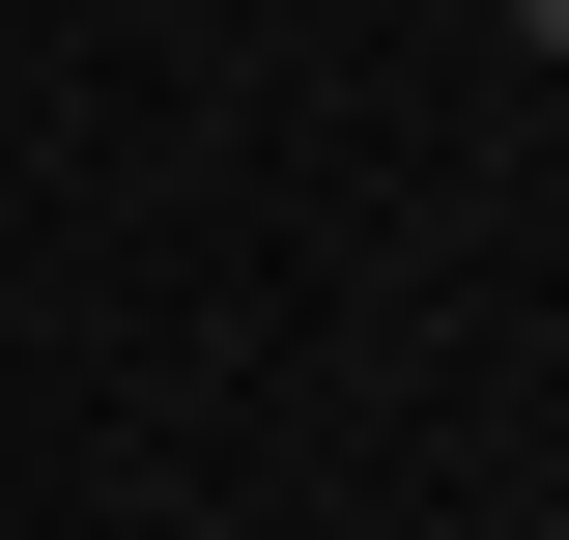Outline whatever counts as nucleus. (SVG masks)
<instances>
[{
    "label": "nucleus",
    "mask_w": 569,
    "mask_h": 540,
    "mask_svg": "<svg viewBox=\"0 0 569 540\" xmlns=\"http://www.w3.org/2000/svg\"><path fill=\"white\" fill-rule=\"evenodd\" d=\"M512 58H569V0H512Z\"/></svg>",
    "instance_id": "1"
}]
</instances>
